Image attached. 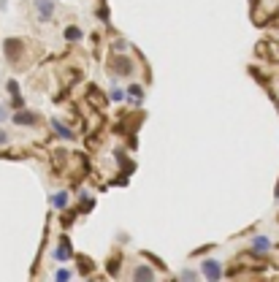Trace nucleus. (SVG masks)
Segmentation results:
<instances>
[{
  "instance_id": "nucleus-1",
  "label": "nucleus",
  "mask_w": 279,
  "mask_h": 282,
  "mask_svg": "<svg viewBox=\"0 0 279 282\" xmlns=\"http://www.w3.org/2000/svg\"><path fill=\"white\" fill-rule=\"evenodd\" d=\"M109 68H111V73H114V79H116V76H130L136 65L130 63L128 54H114V57L109 60Z\"/></svg>"
},
{
  "instance_id": "nucleus-2",
  "label": "nucleus",
  "mask_w": 279,
  "mask_h": 282,
  "mask_svg": "<svg viewBox=\"0 0 279 282\" xmlns=\"http://www.w3.org/2000/svg\"><path fill=\"white\" fill-rule=\"evenodd\" d=\"M35 11L41 22H49L54 17V0H35Z\"/></svg>"
},
{
  "instance_id": "nucleus-3",
  "label": "nucleus",
  "mask_w": 279,
  "mask_h": 282,
  "mask_svg": "<svg viewBox=\"0 0 279 282\" xmlns=\"http://www.w3.org/2000/svg\"><path fill=\"white\" fill-rule=\"evenodd\" d=\"M201 271H204V277L206 280H220L222 277V266L217 263V260H204V266H201Z\"/></svg>"
},
{
  "instance_id": "nucleus-4",
  "label": "nucleus",
  "mask_w": 279,
  "mask_h": 282,
  "mask_svg": "<svg viewBox=\"0 0 279 282\" xmlns=\"http://www.w3.org/2000/svg\"><path fill=\"white\" fill-rule=\"evenodd\" d=\"M268 250H271V241L266 236H255L252 239V255H266Z\"/></svg>"
},
{
  "instance_id": "nucleus-5",
  "label": "nucleus",
  "mask_w": 279,
  "mask_h": 282,
  "mask_svg": "<svg viewBox=\"0 0 279 282\" xmlns=\"http://www.w3.org/2000/svg\"><path fill=\"white\" fill-rule=\"evenodd\" d=\"M6 54L11 63H19V57H22V41H6Z\"/></svg>"
},
{
  "instance_id": "nucleus-6",
  "label": "nucleus",
  "mask_w": 279,
  "mask_h": 282,
  "mask_svg": "<svg viewBox=\"0 0 279 282\" xmlns=\"http://www.w3.org/2000/svg\"><path fill=\"white\" fill-rule=\"evenodd\" d=\"M70 255H73V253H70V241L63 236V239H60V244H57V250H54V258H57V260H68Z\"/></svg>"
},
{
  "instance_id": "nucleus-7",
  "label": "nucleus",
  "mask_w": 279,
  "mask_h": 282,
  "mask_svg": "<svg viewBox=\"0 0 279 282\" xmlns=\"http://www.w3.org/2000/svg\"><path fill=\"white\" fill-rule=\"evenodd\" d=\"M130 277H133V280H139V282H141V280H155V271H152L149 266H136Z\"/></svg>"
},
{
  "instance_id": "nucleus-8",
  "label": "nucleus",
  "mask_w": 279,
  "mask_h": 282,
  "mask_svg": "<svg viewBox=\"0 0 279 282\" xmlns=\"http://www.w3.org/2000/svg\"><path fill=\"white\" fill-rule=\"evenodd\" d=\"M35 119H38V117H35L33 112H17V114H14V122H17V125H35Z\"/></svg>"
},
{
  "instance_id": "nucleus-9",
  "label": "nucleus",
  "mask_w": 279,
  "mask_h": 282,
  "mask_svg": "<svg viewBox=\"0 0 279 282\" xmlns=\"http://www.w3.org/2000/svg\"><path fill=\"white\" fill-rule=\"evenodd\" d=\"M52 206H54V209H60V212H65V209H68V193H65V190H63V193H54L52 195Z\"/></svg>"
},
{
  "instance_id": "nucleus-10",
  "label": "nucleus",
  "mask_w": 279,
  "mask_h": 282,
  "mask_svg": "<svg viewBox=\"0 0 279 282\" xmlns=\"http://www.w3.org/2000/svg\"><path fill=\"white\" fill-rule=\"evenodd\" d=\"M52 128L54 130H57V136H63V139H73V130H70V128H65V125L63 122H60V119H52Z\"/></svg>"
},
{
  "instance_id": "nucleus-11",
  "label": "nucleus",
  "mask_w": 279,
  "mask_h": 282,
  "mask_svg": "<svg viewBox=\"0 0 279 282\" xmlns=\"http://www.w3.org/2000/svg\"><path fill=\"white\" fill-rule=\"evenodd\" d=\"M128 95H130V100H133L136 106H139L141 100H144V90H141L139 84H130V87H128Z\"/></svg>"
},
{
  "instance_id": "nucleus-12",
  "label": "nucleus",
  "mask_w": 279,
  "mask_h": 282,
  "mask_svg": "<svg viewBox=\"0 0 279 282\" xmlns=\"http://www.w3.org/2000/svg\"><path fill=\"white\" fill-rule=\"evenodd\" d=\"M65 38H68V41H82L84 33L79 27H73V24H70V27H65Z\"/></svg>"
},
{
  "instance_id": "nucleus-13",
  "label": "nucleus",
  "mask_w": 279,
  "mask_h": 282,
  "mask_svg": "<svg viewBox=\"0 0 279 282\" xmlns=\"http://www.w3.org/2000/svg\"><path fill=\"white\" fill-rule=\"evenodd\" d=\"M79 269H84L82 274H90V271H95V263L90 258H79Z\"/></svg>"
},
{
  "instance_id": "nucleus-14",
  "label": "nucleus",
  "mask_w": 279,
  "mask_h": 282,
  "mask_svg": "<svg viewBox=\"0 0 279 282\" xmlns=\"http://www.w3.org/2000/svg\"><path fill=\"white\" fill-rule=\"evenodd\" d=\"M111 100H125V93L119 87H114V90H111Z\"/></svg>"
},
{
  "instance_id": "nucleus-15",
  "label": "nucleus",
  "mask_w": 279,
  "mask_h": 282,
  "mask_svg": "<svg viewBox=\"0 0 279 282\" xmlns=\"http://www.w3.org/2000/svg\"><path fill=\"white\" fill-rule=\"evenodd\" d=\"M116 269H119V255L109 260V271H111V274H116Z\"/></svg>"
},
{
  "instance_id": "nucleus-16",
  "label": "nucleus",
  "mask_w": 279,
  "mask_h": 282,
  "mask_svg": "<svg viewBox=\"0 0 279 282\" xmlns=\"http://www.w3.org/2000/svg\"><path fill=\"white\" fill-rule=\"evenodd\" d=\"M54 280H63V282H65V280H70V271H68V269H60L57 274H54Z\"/></svg>"
},
{
  "instance_id": "nucleus-17",
  "label": "nucleus",
  "mask_w": 279,
  "mask_h": 282,
  "mask_svg": "<svg viewBox=\"0 0 279 282\" xmlns=\"http://www.w3.org/2000/svg\"><path fill=\"white\" fill-rule=\"evenodd\" d=\"M179 280H198L195 271H185V274H179Z\"/></svg>"
},
{
  "instance_id": "nucleus-18",
  "label": "nucleus",
  "mask_w": 279,
  "mask_h": 282,
  "mask_svg": "<svg viewBox=\"0 0 279 282\" xmlns=\"http://www.w3.org/2000/svg\"><path fill=\"white\" fill-rule=\"evenodd\" d=\"M98 17L103 19V22H106V19H109V11H106V6H103V8H100V11H98Z\"/></svg>"
},
{
  "instance_id": "nucleus-19",
  "label": "nucleus",
  "mask_w": 279,
  "mask_h": 282,
  "mask_svg": "<svg viewBox=\"0 0 279 282\" xmlns=\"http://www.w3.org/2000/svg\"><path fill=\"white\" fill-rule=\"evenodd\" d=\"M8 141V133H3V130H0V144H6Z\"/></svg>"
},
{
  "instance_id": "nucleus-20",
  "label": "nucleus",
  "mask_w": 279,
  "mask_h": 282,
  "mask_svg": "<svg viewBox=\"0 0 279 282\" xmlns=\"http://www.w3.org/2000/svg\"><path fill=\"white\" fill-rule=\"evenodd\" d=\"M250 8H252V14L257 11V0H250Z\"/></svg>"
},
{
  "instance_id": "nucleus-21",
  "label": "nucleus",
  "mask_w": 279,
  "mask_h": 282,
  "mask_svg": "<svg viewBox=\"0 0 279 282\" xmlns=\"http://www.w3.org/2000/svg\"><path fill=\"white\" fill-rule=\"evenodd\" d=\"M277 17H279V8H277Z\"/></svg>"
}]
</instances>
